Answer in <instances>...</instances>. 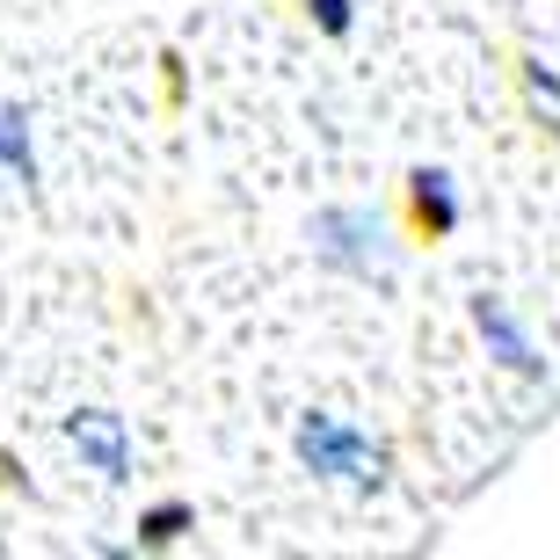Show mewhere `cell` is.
<instances>
[{
  "label": "cell",
  "mask_w": 560,
  "mask_h": 560,
  "mask_svg": "<svg viewBox=\"0 0 560 560\" xmlns=\"http://www.w3.org/2000/svg\"><path fill=\"white\" fill-rule=\"evenodd\" d=\"M291 458H299L313 480H335V488H357V495L394 488V444L372 436V430H357V422H342V416H328V408H313V416L291 422Z\"/></svg>",
  "instance_id": "cell-1"
},
{
  "label": "cell",
  "mask_w": 560,
  "mask_h": 560,
  "mask_svg": "<svg viewBox=\"0 0 560 560\" xmlns=\"http://www.w3.org/2000/svg\"><path fill=\"white\" fill-rule=\"evenodd\" d=\"M306 248L320 270L357 277V284H394L400 270V241L386 233L378 205H320L306 219Z\"/></svg>",
  "instance_id": "cell-2"
},
{
  "label": "cell",
  "mask_w": 560,
  "mask_h": 560,
  "mask_svg": "<svg viewBox=\"0 0 560 560\" xmlns=\"http://www.w3.org/2000/svg\"><path fill=\"white\" fill-rule=\"evenodd\" d=\"M466 320H474L480 350L495 357L502 372L532 378V386H546V378H553V357L539 350V335L524 328V313L510 306V299H495V291H474V299H466Z\"/></svg>",
  "instance_id": "cell-3"
},
{
  "label": "cell",
  "mask_w": 560,
  "mask_h": 560,
  "mask_svg": "<svg viewBox=\"0 0 560 560\" xmlns=\"http://www.w3.org/2000/svg\"><path fill=\"white\" fill-rule=\"evenodd\" d=\"M59 430H66V444L81 452L88 474L131 480V430H125V416H109V408H81V416H66Z\"/></svg>",
  "instance_id": "cell-4"
},
{
  "label": "cell",
  "mask_w": 560,
  "mask_h": 560,
  "mask_svg": "<svg viewBox=\"0 0 560 560\" xmlns=\"http://www.w3.org/2000/svg\"><path fill=\"white\" fill-rule=\"evenodd\" d=\"M408 211H416V226L430 233V241H452L458 226H466V197H458V175L452 167H408Z\"/></svg>",
  "instance_id": "cell-5"
},
{
  "label": "cell",
  "mask_w": 560,
  "mask_h": 560,
  "mask_svg": "<svg viewBox=\"0 0 560 560\" xmlns=\"http://www.w3.org/2000/svg\"><path fill=\"white\" fill-rule=\"evenodd\" d=\"M0 175L37 189V117H30V103H0Z\"/></svg>",
  "instance_id": "cell-6"
},
{
  "label": "cell",
  "mask_w": 560,
  "mask_h": 560,
  "mask_svg": "<svg viewBox=\"0 0 560 560\" xmlns=\"http://www.w3.org/2000/svg\"><path fill=\"white\" fill-rule=\"evenodd\" d=\"M189 524H197V510H189L183 495H175V502H153V510L139 517V546H145V553H161V546H175V539H183Z\"/></svg>",
  "instance_id": "cell-7"
},
{
  "label": "cell",
  "mask_w": 560,
  "mask_h": 560,
  "mask_svg": "<svg viewBox=\"0 0 560 560\" xmlns=\"http://www.w3.org/2000/svg\"><path fill=\"white\" fill-rule=\"evenodd\" d=\"M306 15H313V30H320V37H350L357 30V0H306Z\"/></svg>",
  "instance_id": "cell-8"
},
{
  "label": "cell",
  "mask_w": 560,
  "mask_h": 560,
  "mask_svg": "<svg viewBox=\"0 0 560 560\" xmlns=\"http://www.w3.org/2000/svg\"><path fill=\"white\" fill-rule=\"evenodd\" d=\"M524 88H532L539 103H560V73H553V66H539V59L524 66Z\"/></svg>",
  "instance_id": "cell-9"
}]
</instances>
